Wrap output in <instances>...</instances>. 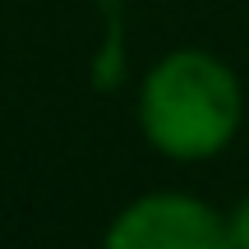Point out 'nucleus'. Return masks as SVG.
Here are the masks:
<instances>
[{
    "mask_svg": "<svg viewBox=\"0 0 249 249\" xmlns=\"http://www.w3.org/2000/svg\"><path fill=\"white\" fill-rule=\"evenodd\" d=\"M245 92L235 70L203 46L166 51L148 70L139 92L143 139L171 161L217 157L240 134Z\"/></svg>",
    "mask_w": 249,
    "mask_h": 249,
    "instance_id": "obj_1",
    "label": "nucleus"
},
{
    "mask_svg": "<svg viewBox=\"0 0 249 249\" xmlns=\"http://www.w3.org/2000/svg\"><path fill=\"white\" fill-rule=\"evenodd\" d=\"M102 249H235L226 217L180 189H157L111 217Z\"/></svg>",
    "mask_w": 249,
    "mask_h": 249,
    "instance_id": "obj_2",
    "label": "nucleus"
},
{
    "mask_svg": "<svg viewBox=\"0 0 249 249\" xmlns=\"http://www.w3.org/2000/svg\"><path fill=\"white\" fill-rule=\"evenodd\" d=\"M226 231H231V245H235V249H249V194L231 208V217H226Z\"/></svg>",
    "mask_w": 249,
    "mask_h": 249,
    "instance_id": "obj_3",
    "label": "nucleus"
}]
</instances>
